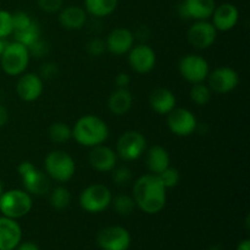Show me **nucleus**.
<instances>
[{"mask_svg": "<svg viewBox=\"0 0 250 250\" xmlns=\"http://www.w3.org/2000/svg\"><path fill=\"white\" fill-rule=\"evenodd\" d=\"M119 0H84L87 14L94 17H106L116 10Z\"/></svg>", "mask_w": 250, "mask_h": 250, "instance_id": "25", "label": "nucleus"}, {"mask_svg": "<svg viewBox=\"0 0 250 250\" xmlns=\"http://www.w3.org/2000/svg\"><path fill=\"white\" fill-rule=\"evenodd\" d=\"M49 138L53 143H66L72 138V128L65 122H54L49 127Z\"/></svg>", "mask_w": 250, "mask_h": 250, "instance_id": "28", "label": "nucleus"}, {"mask_svg": "<svg viewBox=\"0 0 250 250\" xmlns=\"http://www.w3.org/2000/svg\"><path fill=\"white\" fill-rule=\"evenodd\" d=\"M217 38V31L211 22L195 21L187 32V39L194 48L204 50L210 48Z\"/></svg>", "mask_w": 250, "mask_h": 250, "instance_id": "12", "label": "nucleus"}, {"mask_svg": "<svg viewBox=\"0 0 250 250\" xmlns=\"http://www.w3.org/2000/svg\"><path fill=\"white\" fill-rule=\"evenodd\" d=\"M11 21H12V33H14V32L22 31V29L31 26L33 20L31 19V16H29L27 12L16 11L14 12V14H11Z\"/></svg>", "mask_w": 250, "mask_h": 250, "instance_id": "32", "label": "nucleus"}, {"mask_svg": "<svg viewBox=\"0 0 250 250\" xmlns=\"http://www.w3.org/2000/svg\"><path fill=\"white\" fill-rule=\"evenodd\" d=\"M88 160L94 170L99 171V172H110L116 167L119 156L114 149L104 146V144H100V146H93Z\"/></svg>", "mask_w": 250, "mask_h": 250, "instance_id": "17", "label": "nucleus"}, {"mask_svg": "<svg viewBox=\"0 0 250 250\" xmlns=\"http://www.w3.org/2000/svg\"><path fill=\"white\" fill-rule=\"evenodd\" d=\"M12 34H14L15 42H19L22 45L28 48L29 45H32L34 42L41 38V28H39L38 23L36 21H33L31 23V26L22 29V31L14 32Z\"/></svg>", "mask_w": 250, "mask_h": 250, "instance_id": "27", "label": "nucleus"}, {"mask_svg": "<svg viewBox=\"0 0 250 250\" xmlns=\"http://www.w3.org/2000/svg\"><path fill=\"white\" fill-rule=\"evenodd\" d=\"M34 167H36V166H34L31 161H22L19 165V167H17V171H19L20 176H23L26 175V173H28L29 171L33 170Z\"/></svg>", "mask_w": 250, "mask_h": 250, "instance_id": "40", "label": "nucleus"}, {"mask_svg": "<svg viewBox=\"0 0 250 250\" xmlns=\"http://www.w3.org/2000/svg\"><path fill=\"white\" fill-rule=\"evenodd\" d=\"M58 75V66L54 62H45L41 67V77L45 78V80H50V78L56 77Z\"/></svg>", "mask_w": 250, "mask_h": 250, "instance_id": "38", "label": "nucleus"}, {"mask_svg": "<svg viewBox=\"0 0 250 250\" xmlns=\"http://www.w3.org/2000/svg\"><path fill=\"white\" fill-rule=\"evenodd\" d=\"M85 49H87V53L90 56L98 58V56H102L104 54V51L106 50V44H105V42L103 39L93 38L88 42Z\"/></svg>", "mask_w": 250, "mask_h": 250, "instance_id": "35", "label": "nucleus"}, {"mask_svg": "<svg viewBox=\"0 0 250 250\" xmlns=\"http://www.w3.org/2000/svg\"><path fill=\"white\" fill-rule=\"evenodd\" d=\"M44 172L56 182H67L75 176L76 163L65 150H53L44 159Z\"/></svg>", "mask_w": 250, "mask_h": 250, "instance_id": "3", "label": "nucleus"}, {"mask_svg": "<svg viewBox=\"0 0 250 250\" xmlns=\"http://www.w3.org/2000/svg\"><path fill=\"white\" fill-rule=\"evenodd\" d=\"M33 207L32 195L24 189L4 190L0 197V212L2 216L19 220L29 214Z\"/></svg>", "mask_w": 250, "mask_h": 250, "instance_id": "4", "label": "nucleus"}, {"mask_svg": "<svg viewBox=\"0 0 250 250\" xmlns=\"http://www.w3.org/2000/svg\"><path fill=\"white\" fill-rule=\"evenodd\" d=\"M146 166L149 171L154 175H159L171 164V158L168 151L160 146H153L146 151Z\"/></svg>", "mask_w": 250, "mask_h": 250, "instance_id": "24", "label": "nucleus"}, {"mask_svg": "<svg viewBox=\"0 0 250 250\" xmlns=\"http://www.w3.org/2000/svg\"><path fill=\"white\" fill-rule=\"evenodd\" d=\"M49 202L56 210H63L68 208L71 203V193L63 186H58L49 192Z\"/></svg>", "mask_w": 250, "mask_h": 250, "instance_id": "26", "label": "nucleus"}, {"mask_svg": "<svg viewBox=\"0 0 250 250\" xmlns=\"http://www.w3.org/2000/svg\"><path fill=\"white\" fill-rule=\"evenodd\" d=\"M29 51L27 46L19 42L5 44V48L0 56V65L2 71L9 76H21L28 67Z\"/></svg>", "mask_w": 250, "mask_h": 250, "instance_id": "5", "label": "nucleus"}, {"mask_svg": "<svg viewBox=\"0 0 250 250\" xmlns=\"http://www.w3.org/2000/svg\"><path fill=\"white\" fill-rule=\"evenodd\" d=\"M72 138L80 146L93 148L106 142L109 138V127L99 116L84 115L72 127Z\"/></svg>", "mask_w": 250, "mask_h": 250, "instance_id": "2", "label": "nucleus"}, {"mask_svg": "<svg viewBox=\"0 0 250 250\" xmlns=\"http://www.w3.org/2000/svg\"><path fill=\"white\" fill-rule=\"evenodd\" d=\"M178 71L182 78L189 83L204 82L210 72L209 62L198 54H188L178 62Z\"/></svg>", "mask_w": 250, "mask_h": 250, "instance_id": "8", "label": "nucleus"}, {"mask_svg": "<svg viewBox=\"0 0 250 250\" xmlns=\"http://www.w3.org/2000/svg\"><path fill=\"white\" fill-rule=\"evenodd\" d=\"M111 205L114 207L115 211L122 216L131 215L137 207L133 197L128 194H119L116 197H112Z\"/></svg>", "mask_w": 250, "mask_h": 250, "instance_id": "30", "label": "nucleus"}, {"mask_svg": "<svg viewBox=\"0 0 250 250\" xmlns=\"http://www.w3.org/2000/svg\"><path fill=\"white\" fill-rule=\"evenodd\" d=\"M134 33L128 28L119 27L112 29L105 41L106 50L114 55H124L128 53L134 45Z\"/></svg>", "mask_w": 250, "mask_h": 250, "instance_id": "18", "label": "nucleus"}, {"mask_svg": "<svg viewBox=\"0 0 250 250\" xmlns=\"http://www.w3.org/2000/svg\"><path fill=\"white\" fill-rule=\"evenodd\" d=\"M146 149V139L138 131H127L120 136L116 143V154L125 161H133L141 158Z\"/></svg>", "mask_w": 250, "mask_h": 250, "instance_id": "7", "label": "nucleus"}, {"mask_svg": "<svg viewBox=\"0 0 250 250\" xmlns=\"http://www.w3.org/2000/svg\"><path fill=\"white\" fill-rule=\"evenodd\" d=\"M167 126L173 134L188 137L195 132L198 121L195 115L185 107H175L167 114Z\"/></svg>", "mask_w": 250, "mask_h": 250, "instance_id": "10", "label": "nucleus"}, {"mask_svg": "<svg viewBox=\"0 0 250 250\" xmlns=\"http://www.w3.org/2000/svg\"><path fill=\"white\" fill-rule=\"evenodd\" d=\"M129 83H131V77H129L128 73L120 72L115 77V84L117 88H128Z\"/></svg>", "mask_w": 250, "mask_h": 250, "instance_id": "39", "label": "nucleus"}, {"mask_svg": "<svg viewBox=\"0 0 250 250\" xmlns=\"http://www.w3.org/2000/svg\"><path fill=\"white\" fill-rule=\"evenodd\" d=\"M59 22L63 28L78 31L87 23V11L83 7L73 6V5L63 7L59 14Z\"/></svg>", "mask_w": 250, "mask_h": 250, "instance_id": "22", "label": "nucleus"}, {"mask_svg": "<svg viewBox=\"0 0 250 250\" xmlns=\"http://www.w3.org/2000/svg\"><path fill=\"white\" fill-rule=\"evenodd\" d=\"M208 85L210 89L219 94H227L236 89L239 84V75L231 67L215 68L208 76Z\"/></svg>", "mask_w": 250, "mask_h": 250, "instance_id": "11", "label": "nucleus"}, {"mask_svg": "<svg viewBox=\"0 0 250 250\" xmlns=\"http://www.w3.org/2000/svg\"><path fill=\"white\" fill-rule=\"evenodd\" d=\"M211 19V23L214 24L217 32H229L238 23L239 11L236 5L231 2H224L219 6H215Z\"/></svg>", "mask_w": 250, "mask_h": 250, "instance_id": "16", "label": "nucleus"}, {"mask_svg": "<svg viewBox=\"0 0 250 250\" xmlns=\"http://www.w3.org/2000/svg\"><path fill=\"white\" fill-rule=\"evenodd\" d=\"M9 121V111L4 105L0 104V127H4Z\"/></svg>", "mask_w": 250, "mask_h": 250, "instance_id": "42", "label": "nucleus"}, {"mask_svg": "<svg viewBox=\"0 0 250 250\" xmlns=\"http://www.w3.org/2000/svg\"><path fill=\"white\" fill-rule=\"evenodd\" d=\"M12 34L11 12L0 10V38L5 39Z\"/></svg>", "mask_w": 250, "mask_h": 250, "instance_id": "34", "label": "nucleus"}, {"mask_svg": "<svg viewBox=\"0 0 250 250\" xmlns=\"http://www.w3.org/2000/svg\"><path fill=\"white\" fill-rule=\"evenodd\" d=\"M189 97L194 104L199 106H205L210 103L212 97V90L210 89L209 85L205 84L204 82L194 83L193 87L190 88Z\"/></svg>", "mask_w": 250, "mask_h": 250, "instance_id": "29", "label": "nucleus"}, {"mask_svg": "<svg viewBox=\"0 0 250 250\" xmlns=\"http://www.w3.org/2000/svg\"><path fill=\"white\" fill-rule=\"evenodd\" d=\"M21 239L22 229L17 220L0 216V250H14Z\"/></svg>", "mask_w": 250, "mask_h": 250, "instance_id": "19", "label": "nucleus"}, {"mask_svg": "<svg viewBox=\"0 0 250 250\" xmlns=\"http://www.w3.org/2000/svg\"><path fill=\"white\" fill-rule=\"evenodd\" d=\"M63 0H38V6L41 10L48 14H54L62 9Z\"/></svg>", "mask_w": 250, "mask_h": 250, "instance_id": "36", "label": "nucleus"}, {"mask_svg": "<svg viewBox=\"0 0 250 250\" xmlns=\"http://www.w3.org/2000/svg\"><path fill=\"white\" fill-rule=\"evenodd\" d=\"M177 100L175 94L167 88H155L149 95V105L160 115H167L176 107Z\"/></svg>", "mask_w": 250, "mask_h": 250, "instance_id": "21", "label": "nucleus"}, {"mask_svg": "<svg viewBox=\"0 0 250 250\" xmlns=\"http://www.w3.org/2000/svg\"><path fill=\"white\" fill-rule=\"evenodd\" d=\"M215 0H183L178 6V15L182 19L205 21L214 12Z\"/></svg>", "mask_w": 250, "mask_h": 250, "instance_id": "14", "label": "nucleus"}, {"mask_svg": "<svg viewBox=\"0 0 250 250\" xmlns=\"http://www.w3.org/2000/svg\"><path fill=\"white\" fill-rule=\"evenodd\" d=\"M5 42H4V39H1L0 38V56H1V54H2V50H4V48H5Z\"/></svg>", "mask_w": 250, "mask_h": 250, "instance_id": "44", "label": "nucleus"}, {"mask_svg": "<svg viewBox=\"0 0 250 250\" xmlns=\"http://www.w3.org/2000/svg\"><path fill=\"white\" fill-rule=\"evenodd\" d=\"M112 193L105 185L94 183L82 190L80 195V205L89 214H99L111 205Z\"/></svg>", "mask_w": 250, "mask_h": 250, "instance_id": "6", "label": "nucleus"}, {"mask_svg": "<svg viewBox=\"0 0 250 250\" xmlns=\"http://www.w3.org/2000/svg\"><path fill=\"white\" fill-rule=\"evenodd\" d=\"M24 190L31 195L42 197L50 192V177L44 171L34 167L26 175L21 176Z\"/></svg>", "mask_w": 250, "mask_h": 250, "instance_id": "20", "label": "nucleus"}, {"mask_svg": "<svg viewBox=\"0 0 250 250\" xmlns=\"http://www.w3.org/2000/svg\"><path fill=\"white\" fill-rule=\"evenodd\" d=\"M158 176L166 189H170V188L176 187L181 180L180 171L175 167H171V166H168L167 168H165V170H164L161 173H159Z\"/></svg>", "mask_w": 250, "mask_h": 250, "instance_id": "31", "label": "nucleus"}, {"mask_svg": "<svg viewBox=\"0 0 250 250\" xmlns=\"http://www.w3.org/2000/svg\"><path fill=\"white\" fill-rule=\"evenodd\" d=\"M14 250H41L39 247L37 246L33 242H23V243H20Z\"/></svg>", "mask_w": 250, "mask_h": 250, "instance_id": "41", "label": "nucleus"}, {"mask_svg": "<svg viewBox=\"0 0 250 250\" xmlns=\"http://www.w3.org/2000/svg\"><path fill=\"white\" fill-rule=\"evenodd\" d=\"M43 80L36 73H22L16 84V93L21 100L26 103L36 102L43 94Z\"/></svg>", "mask_w": 250, "mask_h": 250, "instance_id": "15", "label": "nucleus"}, {"mask_svg": "<svg viewBox=\"0 0 250 250\" xmlns=\"http://www.w3.org/2000/svg\"><path fill=\"white\" fill-rule=\"evenodd\" d=\"M209 250H222V248H221V246H212V247H210Z\"/></svg>", "mask_w": 250, "mask_h": 250, "instance_id": "45", "label": "nucleus"}, {"mask_svg": "<svg viewBox=\"0 0 250 250\" xmlns=\"http://www.w3.org/2000/svg\"><path fill=\"white\" fill-rule=\"evenodd\" d=\"M158 175L148 173L141 176L133 185V197L136 205L143 212L154 215L165 208L167 194Z\"/></svg>", "mask_w": 250, "mask_h": 250, "instance_id": "1", "label": "nucleus"}, {"mask_svg": "<svg viewBox=\"0 0 250 250\" xmlns=\"http://www.w3.org/2000/svg\"><path fill=\"white\" fill-rule=\"evenodd\" d=\"M132 171L127 166H120L112 170V181L117 186H126L131 182Z\"/></svg>", "mask_w": 250, "mask_h": 250, "instance_id": "33", "label": "nucleus"}, {"mask_svg": "<svg viewBox=\"0 0 250 250\" xmlns=\"http://www.w3.org/2000/svg\"><path fill=\"white\" fill-rule=\"evenodd\" d=\"M132 104H133V95L128 88H117L110 94L107 100V107L110 112L116 116L126 115L131 110Z\"/></svg>", "mask_w": 250, "mask_h": 250, "instance_id": "23", "label": "nucleus"}, {"mask_svg": "<svg viewBox=\"0 0 250 250\" xmlns=\"http://www.w3.org/2000/svg\"><path fill=\"white\" fill-rule=\"evenodd\" d=\"M2 193H4V186H2L1 181H0V197L2 195Z\"/></svg>", "mask_w": 250, "mask_h": 250, "instance_id": "46", "label": "nucleus"}, {"mask_svg": "<svg viewBox=\"0 0 250 250\" xmlns=\"http://www.w3.org/2000/svg\"><path fill=\"white\" fill-rule=\"evenodd\" d=\"M97 243L102 250H128L131 233L122 226H107L98 233Z\"/></svg>", "mask_w": 250, "mask_h": 250, "instance_id": "9", "label": "nucleus"}, {"mask_svg": "<svg viewBox=\"0 0 250 250\" xmlns=\"http://www.w3.org/2000/svg\"><path fill=\"white\" fill-rule=\"evenodd\" d=\"M128 63L137 73H149L156 65V54L146 44L132 46L128 51Z\"/></svg>", "mask_w": 250, "mask_h": 250, "instance_id": "13", "label": "nucleus"}, {"mask_svg": "<svg viewBox=\"0 0 250 250\" xmlns=\"http://www.w3.org/2000/svg\"><path fill=\"white\" fill-rule=\"evenodd\" d=\"M27 49H28L29 55L31 56H36V58H43L44 55H46V54H48L49 46L45 42L42 41V39L39 38L38 41L34 42V43L32 44V45H29Z\"/></svg>", "mask_w": 250, "mask_h": 250, "instance_id": "37", "label": "nucleus"}, {"mask_svg": "<svg viewBox=\"0 0 250 250\" xmlns=\"http://www.w3.org/2000/svg\"><path fill=\"white\" fill-rule=\"evenodd\" d=\"M236 250H250V241H249V239H244V241L239 242Z\"/></svg>", "mask_w": 250, "mask_h": 250, "instance_id": "43", "label": "nucleus"}]
</instances>
